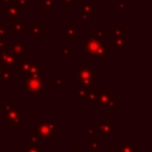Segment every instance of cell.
Here are the masks:
<instances>
[{"label": "cell", "mask_w": 152, "mask_h": 152, "mask_svg": "<svg viewBox=\"0 0 152 152\" xmlns=\"http://www.w3.org/2000/svg\"><path fill=\"white\" fill-rule=\"evenodd\" d=\"M120 152H135V146L133 144H124L120 146Z\"/></svg>", "instance_id": "cell-1"}, {"label": "cell", "mask_w": 152, "mask_h": 152, "mask_svg": "<svg viewBox=\"0 0 152 152\" xmlns=\"http://www.w3.org/2000/svg\"><path fill=\"white\" fill-rule=\"evenodd\" d=\"M51 132H52V128H49V127H44L43 129H40V134L43 137H48V135H51Z\"/></svg>", "instance_id": "cell-2"}, {"label": "cell", "mask_w": 152, "mask_h": 152, "mask_svg": "<svg viewBox=\"0 0 152 152\" xmlns=\"http://www.w3.org/2000/svg\"><path fill=\"white\" fill-rule=\"evenodd\" d=\"M23 152H42V150L39 147H37V146H33V147H30V148L24 150Z\"/></svg>", "instance_id": "cell-3"}, {"label": "cell", "mask_w": 152, "mask_h": 152, "mask_svg": "<svg viewBox=\"0 0 152 152\" xmlns=\"http://www.w3.org/2000/svg\"><path fill=\"white\" fill-rule=\"evenodd\" d=\"M30 138H31V139H30V140H31V141H30V144H36V142L38 141L37 137H36V135H33V134H30Z\"/></svg>", "instance_id": "cell-4"}, {"label": "cell", "mask_w": 152, "mask_h": 152, "mask_svg": "<svg viewBox=\"0 0 152 152\" xmlns=\"http://www.w3.org/2000/svg\"><path fill=\"white\" fill-rule=\"evenodd\" d=\"M71 152H82V151H81V150H72Z\"/></svg>", "instance_id": "cell-5"}]
</instances>
